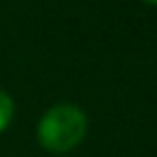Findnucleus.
Segmentation results:
<instances>
[{"mask_svg":"<svg viewBox=\"0 0 157 157\" xmlns=\"http://www.w3.org/2000/svg\"><path fill=\"white\" fill-rule=\"evenodd\" d=\"M88 134V116L76 104H53L37 123V141L49 152L63 155L81 146Z\"/></svg>","mask_w":157,"mask_h":157,"instance_id":"1","label":"nucleus"},{"mask_svg":"<svg viewBox=\"0 0 157 157\" xmlns=\"http://www.w3.org/2000/svg\"><path fill=\"white\" fill-rule=\"evenodd\" d=\"M14 111H16V106H14L12 95L5 93V90H0V134L12 125V120H14Z\"/></svg>","mask_w":157,"mask_h":157,"instance_id":"2","label":"nucleus"},{"mask_svg":"<svg viewBox=\"0 0 157 157\" xmlns=\"http://www.w3.org/2000/svg\"><path fill=\"white\" fill-rule=\"evenodd\" d=\"M146 5H152V7H157V0H143Z\"/></svg>","mask_w":157,"mask_h":157,"instance_id":"3","label":"nucleus"}]
</instances>
